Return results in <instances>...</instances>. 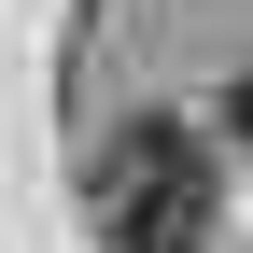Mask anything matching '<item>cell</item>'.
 I'll list each match as a JSON object with an SVG mask.
<instances>
[{
    "label": "cell",
    "mask_w": 253,
    "mask_h": 253,
    "mask_svg": "<svg viewBox=\"0 0 253 253\" xmlns=\"http://www.w3.org/2000/svg\"><path fill=\"white\" fill-rule=\"evenodd\" d=\"M225 141H239V155H253V71H239V84H225Z\"/></svg>",
    "instance_id": "7a4b0ae2"
},
{
    "label": "cell",
    "mask_w": 253,
    "mask_h": 253,
    "mask_svg": "<svg viewBox=\"0 0 253 253\" xmlns=\"http://www.w3.org/2000/svg\"><path fill=\"white\" fill-rule=\"evenodd\" d=\"M211 239V141L169 113L113 126L99 155V253H197Z\"/></svg>",
    "instance_id": "6da1fadb"
}]
</instances>
